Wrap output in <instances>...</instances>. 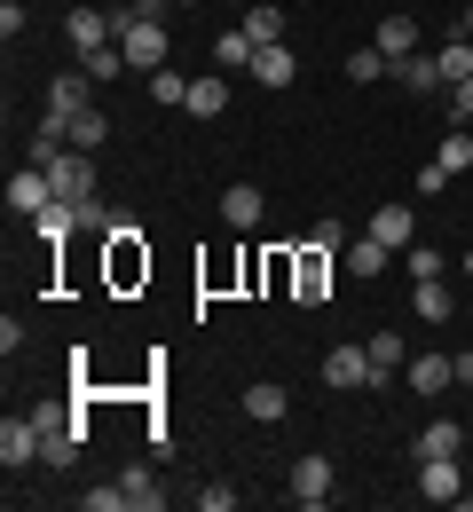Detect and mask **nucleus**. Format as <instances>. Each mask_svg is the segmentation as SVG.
<instances>
[{
  "label": "nucleus",
  "mask_w": 473,
  "mask_h": 512,
  "mask_svg": "<svg viewBox=\"0 0 473 512\" xmlns=\"http://www.w3.org/2000/svg\"><path fill=\"white\" fill-rule=\"evenodd\" d=\"M213 64H229V71H253V40H245V32H221V40H213Z\"/></svg>",
  "instance_id": "32"
},
{
  "label": "nucleus",
  "mask_w": 473,
  "mask_h": 512,
  "mask_svg": "<svg viewBox=\"0 0 473 512\" xmlns=\"http://www.w3.org/2000/svg\"><path fill=\"white\" fill-rule=\"evenodd\" d=\"M371 237L403 253V245H418V213H410V205H379V213H371Z\"/></svg>",
  "instance_id": "16"
},
{
  "label": "nucleus",
  "mask_w": 473,
  "mask_h": 512,
  "mask_svg": "<svg viewBox=\"0 0 473 512\" xmlns=\"http://www.w3.org/2000/svg\"><path fill=\"white\" fill-rule=\"evenodd\" d=\"M150 103L158 111H190V79L182 71H150Z\"/></svg>",
  "instance_id": "27"
},
{
  "label": "nucleus",
  "mask_w": 473,
  "mask_h": 512,
  "mask_svg": "<svg viewBox=\"0 0 473 512\" xmlns=\"http://www.w3.org/2000/svg\"><path fill=\"white\" fill-rule=\"evenodd\" d=\"M387 56H379V48H355V56H347V79H355V87H379V79H387Z\"/></svg>",
  "instance_id": "30"
},
{
  "label": "nucleus",
  "mask_w": 473,
  "mask_h": 512,
  "mask_svg": "<svg viewBox=\"0 0 473 512\" xmlns=\"http://www.w3.org/2000/svg\"><path fill=\"white\" fill-rule=\"evenodd\" d=\"M395 79H403L410 95H434V87H450V79H442V64H434V56H403V64H395Z\"/></svg>",
  "instance_id": "25"
},
{
  "label": "nucleus",
  "mask_w": 473,
  "mask_h": 512,
  "mask_svg": "<svg viewBox=\"0 0 473 512\" xmlns=\"http://www.w3.org/2000/svg\"><path fill=\"white\" fill-rule=\"evenodd\" d=\"M87 87H95L87 71H56V87H48V111H56V119H79V111H87Z\"/></svg>",
  "instance_id": "18"
},
{
  "label": "nucleus",
  "mask_w": 473,
  "mask_h": 512,
  "mask_svg": "<svg viewBox=\"0 0 473 512\" xmlns=\"http://www.w3.org/2000/svg\"><path fill=\"white\" fill-rule=\"evenodd\" d=\"M284 410H292V394H284V386H276V379H261V386H245V418H253V426H276V418H284Z\"/></svg>",
  "instance_id": "19"
},
{
  "label": "nucleus",
  "mask_w": 473,
  "mask_h": 512,
  "mask_svg": "<svg viewBox=\"0 0 473 512\" xmlns=\"http://www.w3.org/2000/svg\"><path fill=\"white\" fill-rule=\"evenodd\" d=\"M332 457H292V473H284V489H292V505L300 512H324L332 505Z\"/></svg>",
  "instance_id": "4"
},
{
  "label": "nucleus",
  "mask_w": 473,
  "mask_h": 512,
  "mask_svg": "<svg viewBox=\"0 0 473 512\" xmlns=\"http://www.w3.org/2000/svg\"><path fill=\"white\" fill-rule=\"evenodd\" d=\"M458 32H466V40H473V0H466V8H458Z\"/></svg>",
  "instance_id": "41"
},
{
  "label": "nucleus",
  "mask_w": 473,
  "mask_h": 512,
  "mask_svg": "<svg viewBox=\"0 0 473 512\" xmlns=\"http://www.w3.org/2000/svg\"><path fill=\"white\" fill-rule=\"evenodd\" d=\"M324 379L332 386H371V355H363V347H332V355H324Z\"/></svg>",
  "instance_id": "20"
},
{
  "label": "nucleus",
  "mask_w": 473,
  "mask_h": 512,
  "mask_svg": "<svg viewBox=\"0 0 473 512\" xmlns=\"http://www.w3.org/2000/svg\"><path fill=\"white\" fill-rule=\"evenodd\" d=\"M237 32H245V40H253V48H276V40H284V8H276V0H253V8H245V24H237Z\"/></svg>",
  "instance_id": "17"
},
{
  "label": "nucleus",
  "mask_w": 473,
  "mask_h": 512,
  "mask_svg": "<svg viewBox=\"0 0 473 512\" xmlns=\"http://www.w3.org/2000/svg\"><path fill=\"white\" fill-rule=\"evenodd\" d=\"M261 205H269V197L253 190V182H237V190L221 197V221H229V229H261Z\"/></svg>",
  "instance_id": "21"
},
{
  "label": "nucleus",
  "mask_w": 473,
  "mask_h": 512,
  "mask_svg": "<svg viewBox=\"0 0 473 512\" xmlns=\"http://www.w3.org/2000/svg\"><path fill=\"white\" fill-rule=\"evenodd\" d=\"M363 355H371V386H395V371H403L410 355H403V339H395V331H371V339H363Z\"/></svg>",
  "instance_id": "14"
},
{
  "label": "nucleus",
  "mask_w": 473,
  "mask_h": 512,
  "mask_svg": "<svg viewBox=\"0 0 473 512\" xmlns=\"http://www.w3.org/2000/svg\"><path fill=\"white\" fill-rule=\"evenodd\" d=\"M79 229H103V237H111V229H119V213H111L103 197H79Z\"/></svg>",
  "instance_id": "36"
},
{
  "label": "nucleus",
  "mask_w": 473,
  "mask_h": 512,
  "mask_svg": "<svg viewBox=\"0 0 473 512\" xmlns=\"http://www.w3.org/2000/svg\"><path fill=\"white\" fill-rule=\"evenodd\" d=\"M79 71H87V79H119V71H127L119 40H111V48H95V56H79Z\"/></svg>",
  "instance_id": "33"
},
{
  "label": "nucleus",
  "mask_w": 473,
  "mask_h": 512,
  "mask_svg": "<svg viewBox=\"0 0 473 512\" xmlns=\"http://www.w3.org/2000/svg\"><path fill=\"white\" fill-rule=\"evenodd\" d=\"M64 32H71V48H79V56H95V48H111V40H119V16H103V8H71Z\"/></svg>",
  "instance_id": "8"
},
{
  "label": "nucleus",
  "mask_w": 473,
  "mask_h": 512,
  "mask_svg": "<svg viewBox=\"0 0 473 512\" xmlns=\"http://www.w3.org/2000/svg\"><path fill=\"white\" fill-rule=\"evenodd\" d=\"M458 268H466V284H473V253H458Z\"/></svg>",
  "instance_id": "42"
},
{
  "label": "nucleus",
  "mask_w": 473,
  "mask_h": 512,
  "mask_svg": "<svg viewBox=\"0 0 473 512\" xmlns=\"http://www.w3.org/2000/svg\"><path fill=\"white\" fill-rule=\"evenodd\" d=\"M403 379H410V394H426V402H434V394H450V386H458V363H450V355H410Z\"/></svg>",
  "instance_id": "9"
},
{
  "label": "nucleus",
  "mask_w": 473,
  "mask_h": 512,
  "mask_svg": "<svg viewBox=\"0 0 473 512\" xmlns=\"http://www.w3.org/2000/svg\"><path fill=\"white\" fill-rule=\"evenodd\" d=\"M79 426H64V434H40V465H56V473H71V465H79Z\"/></svg>",
  "instance_id": "26"
},
{
  "label": "nucleus",
  "mask_w": 473,
  "mask_h": 512,
  "mask_svg": "<svg viewBox=\"0 0 473 512\" xmlns=\"http://www.w3.org/2000/svg\"><path fill=\"white\" fill-rule=\"evenodd\" d=\"M32 166H48V182H56V197H71V205L103 190V182H95V150H71V142H64V150H40Z\"/></svg>",
  "instance_id": "2"
},
{
  "label": "nucleus",
  "mask_w": 473,
  "mask_h": 512,
  "mask_svg": "<svg viewBox=\"0 0 473 512\" xmlns=\"http://www.w3.org/2000/svg\"><path fill=\"white\" fill-rule=\"evenodd\" d=\"M142 276H150V245L135 229H111V292H135Z\"/></svg>",
  "instance_id": "5"
},
{
  "label": "nucleus",
  "mask_w": 473,
  "mask_h": 512,
  "mask_svg": "<svg viewBox=\"0 0 473 512\" xmlns=\"http://www.w3.org/2000/svg\"><path fill=\"white\" fill-rule=\"evenodd\" d=\"M79 505H87V512H127V489H119V481H95Z\"/></svg>",
  "instance_id": "35"
},
{
  "label": "nucleus",
  "mask_w": 473,
  "mask_h": 512,
  "mask_svg": "<svg viewBox=\"0 0 473 512\" xmlns=\"http://www.w3.org/2000/svg\"><path fill=\"white\" fill-rule=\"evenodd\" d=\"M190 111H198V119H221V111H229V79H221V71L190 79Z\"/></svg>",
  "instance_id": "22"
},
{
  "label": "nucleus",
  "mask_w": 473,
  "mask_h": 512,
  "mask_svg": "<svg viewBox=\"0 0 473 512\" xmlns=\"http://www.w3.org/2000/svg\"><path fill=\"white\" fill-rule=\"evenodd\" d=\"M32 426H40V434H64V426H79V418H71L64 402H40V410H32Z\"/></svg>",
  "instance_id": "37"
},
{
  "label": "nucleus",
  "mask_w": 473,
  "mask_h": 512,
  "mask_svg": "<svg viewBox=\"0 0 473 512\" xmlns=\"http://www.w3.org/2000/svg\"><path fill=\"white\" fill-rule=\"evenodd\" d=\"M410 308L426 323H450L458 316V292H450V276H426V284H410Z\"/></svg>",
  "instance_id": "13"
},
{
  "label": "nucleus",
  "mask_w": 473,
  "mask_h": 512,
  "mask_svg": "<svg viewBox=\"0 0 473 512\" xmlns=\"http://www.w3.org/2000/svg\"><path fill=\"white\" fill-rule=\"evenodd\" d=\"M434 166H442V174H466V166H473V134L450 127V134H442V150H434Z\"/></svg>",
  "instance_id": "28"
},
{
  "label": "nucleus",
  "mask_w": 473,
  "mask_h": 512,
  "mask_svg": "<svg viewBox=\"0 0 473 512\" xmlns=\"http://www.w3.org/2000/svg\"><path fill=\"white\" fill-rule=\"evenodd\" d=\"M434 64H442V79H450V87H458V79H473V40L458 32V40H450V48L434 56Z\"/></svg>",
  "instance_id": "31"
},
{
  "label": "nucleus",
  "mask_w": 473,
  "mask_h": 512,
  "mask_svg": "<svg viewBox=\"0 0 473 512\" xmlns=\"http://www.w3.org/2000/svg\"><path fill=\"white\" fill-rule=\"evenodd\" d=\"M387 260H395V245H379L371 229H363V237L347 245V268H355V276H387Z\"/></svg>",
  "instance_id": "23"
},
{
  "label": "nucleus",
  "mask_w": 473,
  "mask_h": 512,
  "mask_svg": "<svg viewBox=\"0 0 473 512\" xmlns=\"http://www.w3.org/2000/svg\"><path fill=\"white\" fill-rule=\"evenodd\" d=\"M403 260H410V284H426V276L450 268V253H426V245H403Z\"/></svg>",
  "instance_id": "34"
},
{
  "label": "nucleus",
  "mask_w": 473,
  "mask_h": 512,
  "mask_svg": "<svg viewBox=\"0 0 473 512\" xmlns=\"http://www.w3.org/2000/svg\"><path fill=\"white\" fill-rule=\"evenodd\" d=\"M56 205V182H48V166H24V174H8V213H48Z\"/></svg>",
  "instance_id": "7"
},
{
  "label": "nucleus",
  "mask_w": 473,
  "mask_h": 512,
  "mask_svg": "<svg viewBox=\"0 0 473 512\" xmlns=\"http://www.w3.org/2000/svg\"><path fill=\"white\" fill-rule=\"evenodd\" d=\"M119 56H127V71H166V16L119 8Z\"/></svg>",
  "instance_id": "1"
},
{
  "label": "nucleus",
  "mask_w": 473,
  "mask_h": 512,
  "mask_svg": "<svg viewBox=\"0 0 473 512\" xmlns=\"http://www.w3.org/2000/svg\"><path fill=\"white\" fill-rule=\"evenodd\" d=\"M245 79H261V87H292V79H300V56H292L284 40H276V48H253V71H245Z\"/></svg>",
  "instance_id": "12"
},
{
  "label": "nucleus",
  "mask_w": 473,
  "mask_h": 512,
  "mask_svg": "<svg viewBox=\"0 0 473 512\" xmlns=\"http://www.w3.org/2000/svg\"><path fill=\"white\" fill-rule=\"evenodd\" d=\"M466 300H473V292H466Z\"/></svg>",
  "instance_id": "44"
},
{
  "label": "nucleus",
  "mask_w": 473,
  "mask_h": 512,
  "mask_svg": "<svg viewBox=\"0 0 473 512\" xmlns=\"http://www.w3.org/2000/svg\"><path fill=\"white\" fill-rule=\"evenodd\" d=\"M418 497H426V505H458V497H466V465H458V457H426V465H418Z\"/></svg>",
  "instance_id": "6"
},
{
  "label": "nucleus",
  "mask_w": 473,
  "mask_h": 512,
  "mask_svg": "<svg viewBox=\"0 0 473 512\" xmlns=\"http://www.w3.org/2000/svg\"><path fill=\"white\" fill-rule=\"evenodd\" d=\"M332 253H339L332 229H324V237H308V245L292 253V292H300V300H324V292H332Z\"/></svg>",
  "instance_id": "3"
},
{
  "label": "nucleus",
  "mask_w": 473,
  "mask_h": 512,
  "mask_svg": "<svg viewBox=\"0 0 473 512\" xmlns=\"http://www.w3.org/2000/svg\"><path fill=\"white\" fill-rule=\"evenodd\" d=\"M371 48H379L387 64H403V56H418V24H410V16H379V32H371Z\"/></svg>",
  "instance_id": "15"
},
{
  "label": "nucleus",
  "mask_w": 473,
  "mask_h": 512,
  "mask_svg": "<svg viewBox=\"0 0 473 512\" xmlns=\"http://www.w3.org/2000/svg\"><path fill=\"white\" fill-rule=\"evenodd\" d=\"M103 134H111V119H103V111L87 103V111L71 119V150H103Z\"/></svg>",
  "instance_id": "29"
},
{
  "label": "nucleus",
  "mask_w": 473,
  "mask_h": 512,
  "mask_svg": "<svg viewBox=\"0 0 473 512\" xmlns=\"http://www.w3.org/2000/svg\"><path fill=\"white\" fill-rule=\"evenodd\" d=\"M198 505H205V512H237V489H229V481H205Z\"/></svg>",
  "instance_id": "38"
},
{
  "label": "nucleus",
  "mask_w": 473,
  "mask_h": 512,
  "mask_svg": "<svg viewBox=\"0 0 473 512\" xmlns=\"http://www.w3.org/2000/svg\"><path fill=\"white\" fill-rule=\"evenodd\" d=\"M450 363H458V386H473V347H466V355H450Z\"/></svg>",
  "instance_id": "40"
},
{
  "label": "nucleus",
  "mask_w": 473,
  "mask_h": 512,
  "mask_svg": "<svg viewBox=\"0 0 473 512\" xmlns=\"http://www.w3.org/2000/svg\"><path fill=\"white\" fill-rule=\"evenodd\" d=\"M418 465H426V457H458V449H466V434H458V426H450V418H434V426H426V434H418Z\"/></svg>",
  "instance_id": "24"
},
{
  "label": "nucleus",
  "mask_w": 473,
  "mask_h": 512,
  "mask_svg": "<svg viewBox=\"0 0 473 512\" xmlns=\"http://www.w3.org/2000/svg\"><path fill=\"white\" fill-rule=\"evenodd\" d=\"M0 465H8V473L40 465V426H32V418H8V426H0Z\"/></svg>",
  "instance_id": "10"
},
{
  "label": "nucleus",
  "mask_w": 473,
  "mask_h": 512,
  "mask_svg": "<svg viewBox=\"0 0 473 512\" xmlns=\"http://www.w3.org/2000/svg\"><path fill=\"white\" fill-rule=\"evenodd\" d=\"M450 127H473V79L450 87Z\"/></svg>",
  "instance_id": "39"
},
{
  "label": "nucleus",
  "mask_w": 473,
  "mask_h": 512,
  "mask_svg": "<svg viewBox=\"0 0 473 512\" xmlns=\"http://www.w3.org/2000/svg\"><path fill=\"white\" fill-rule=\"evenodd\" d=\"M119 489H127V512H158L166 505V481L150 465H119Z\"/></svg>",
  "instance_id": "11"
},
{
  "label": "nucleus",
  "mask_w": 473,
  "mask_h": 512,
  "mask_svg": "<svg viewBox=\"0 0 473 512\" xmlns=\"http://www.w3.org/2000/svg\"><path fill=\"white\" fill-rule=\"evenodd\" d=\"M458 512H473V481H466V497H458Z\"/></svg>",
  "instance_id": "43"
}]
</instances>
